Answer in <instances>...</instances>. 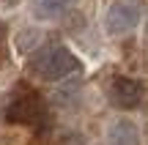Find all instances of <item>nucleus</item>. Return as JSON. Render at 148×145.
Instances as JSON below:
<instances>
[{"instance_id":"obj_8","label":"nucleus","mask_w":148,"mask_h":145,"mask_svg":"<svg viewBox=\"0 0 148 145\" xmlns=\"http://www.w3.org/2000/svg\"><path fill=\"white\" fill-rule=\"evenodd\" d=\"M3 3H11V0H3Z\"/></svg>"},{"instance_id":"obj_4","label":"nucleus","mask_w":148,"mask_h":145,"mask_svg":"<svg viewBox=\"0 0 148 145\" xmlns=\"http://www.w3.org/2000/svg\"><path fill=\"white\" fill-rule=\"evenodd\" d=\"M140 22V3L137 0H115L107 8L104 16V27L110 36H126L137 27Z\"/></svg>"},{"instance_id":"obj_7","label":"nucleus","mask_w":148,"mask_h":145,"mask_svg":"<svg viewBox=\"0 0 148 145\" xmlns=\"http://www.w3.org/2000/svg\"><path fill=\"white\" fill-rule=\"evenodd\" d=\"M145 38H148V19H145Z\"/></svg>"},{"instance_id":"obj_5","label":"nucleus","mask_w":148,"mask_h":145,"mask_svg":"<svg viewBox=\"0 0 148 145\" xmlns=\"http://www.w3.org/2000/svg\"><path fill=\"white\" fill-rule=\"evenodd\" d=\"M107 145H140V131L129 118H118L107 126Z\"/></svg>"},{"instance_id":"obj_1","label":"nucleus","mask_w":148,"mask_h":145,"mask_svg":"<svg viewBox=\"0 0 148 145\" xmlns=\"http://www.w3.org/2000/svg\"><path fill=\"white\" fill-rule=\"evenodd\" d=\"M77 69H79V60L63 44H49V47L38 49L30 58V63H27V71L36 80H44V82H55V80H60V77L71 74Z\"/></svg>"},{"instance_id":"obj_2","label":"nucleus","mask_w":148,"mask_h":145,"mask_svg":"<svg viewBox=\"0 0 148 145\" xmlns=\"http://www.w3.org/2000/svg\"><path fill=\"white\" fill-rule=\"evenodd\" d=\"M5 120L16 126H30V129H41L49 123V110L41 93H36L33 88H19L14 93V99L5 107Z\"/></svg>"},{"instance_id":"obj_3","label":"nucleus","mask_w":148,"mask_h":145,"mask_svg":"<svg viewBox=\"0 0 148 145\" xmlns=\"http://www.w3.org/2000/svg\"><path fill=\"white\" fill-rule=\"evenodd\" d=\"M143 93H145L143 82L126 74H115L107 82V101L115 110H134L143 101Z\"/></svg>"},{"instance_id":"obj_6","label":"nucleus","mask_w":148,"mask_h":145,"mask_svg":"<svg viewBox=\"0 0 148 145\" xmlns=\"http://www.w3.org/2000/svg\"><path fill=\"white\" fill-rule=\"evenodd\" d=\"M74 0H33V16L41 22H52V19H60L66 11L71 8Z\"/></svg>"}]
</instances>
